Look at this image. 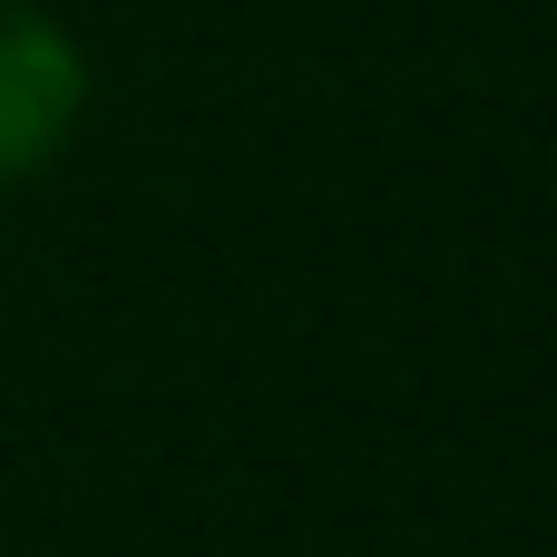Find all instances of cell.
<instances>
[{
  "mask_svg": "<svg viewBox=\"0 0 557 557\" xmlns=\"http://www.w3.org/2000/svg\"><path fill=\"white\" fill-rule=\"evenodd\" d=\"M78 108H88V69H78L69 29L29 0H0V186L49 166L69 147Z\"/></svg>",
  "mask_w": 557,
  "mask_h": 557,
  "instance_id": "obj_1",
  "label": "cell"
}]
</instances>
